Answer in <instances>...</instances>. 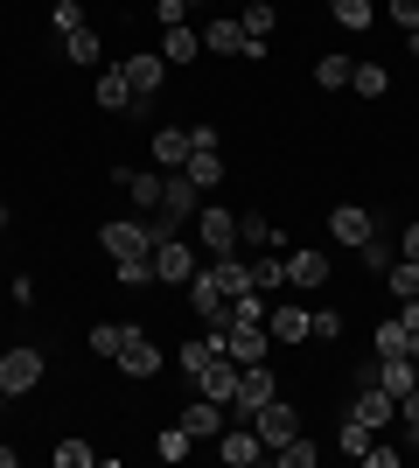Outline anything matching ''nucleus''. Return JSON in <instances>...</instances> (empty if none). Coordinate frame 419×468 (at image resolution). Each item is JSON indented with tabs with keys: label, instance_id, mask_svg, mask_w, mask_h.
Returning a JSON list of instances; mask_svg holds the SVG:
<instances>
[{
	"label": "nucleus",
	"instance_id": "f257e3e1",
	"mask_svg": "<svg viewBox=\"0 0 419 468\" xmlns=\"http://www.w3.org/2000/svg\"><path fill=\"white\" fill-rule=\"evenodd\" d=\"M126 84H133V112H154L161 84H168V57H120Z\"/></svg>",
	"mask_w": 419,
	"mask_h": 468
},
{
	"label": "nucleus",
	"instance_id": "f03ea898",
	"mask_svg": "<svg viewBox=\"0 0 419 468\" xmlns=\"http://www.w3.org/2000/svg\"><path fill=\"white\" fill-rule=\"evenodd\" d=\"M99 245L112 259H154V224H133V217H112L99 231Z\"/></svg>",
	"mask_w": 419,
	"mask_h": 468
},
{
	"label": "nucleus",
	"instance_id": "7ed1b4c3",
	"mask_svg": "<svg viewBox=\"0 0 419 468\" xmlns=\"http://www.w3.org/2000/svg\"><path fill=\"white\" fill-rule=\"evenodd\" d=\"M196 238H203V252H210V259H231V252H238V217L217 210V203H203V210H196Z\"/></svg>",
	"mask_w": 419,
	"mask_h": 468
},
{
	"label": "nucleus",
	"instance_id": "20e7f679",
	"mask_svg": "<svg viewBox=\"0 0 419 468\" xmlns=\"http://www.w3.org/2000/svg\"><path fill=\"white\" fill-rule=\"evenodd\" d=\"M42 385V350L15 343V350H0V391L15 399V391H36Z\"/></svg>",
	"mask_w": 419,
	"mask_h": 468
},
{
	"label": "nucleus",
	"instance_id": "39448f33",
	"mask_svg": "<svg viewBox=\"0 0 419 468\" xmlns=\"http://www.w3.org/2000/svg\"><path fill=\"white\" fill-rule=\"evenodd\" d=\"M196 210H203V189L189 176H161V217H168V224H196Z\"/></svg>",
	"mask_w": 419,
	"mask_h": 468
},
{
	"label": "nucleus",
	"instance_id": "423d86ee",
	"mask_svg": "<svg viewBox=\"0 0 419 468\" xmlns=\"http://www.w3.org/2000/svg\"><path fill=\"white\" fill-rule=\"evenodd\" d=\"M252 433H259V441H266V454H273L279 441H294V433H300V412L287 406V399H266V406L252 412Z\"/></svg>",
	"mask_w": 419,
	"mask_h": 468
},
{
	"label": "nucleus",
	"instance_id": "0eeeda50",
	"mask_svg": "<svg viewBox=\"0 0 419 468\" xmlns=\"http://www.w3.org/2000/svg\"><path fill=\"white\" fill-rule=\"evenodd\" d=\"M266 399H279V378L266 371V364H245V371H238V399H231V412H238V420H252Z\"/></svg>",
	"mask_w": 419,
	"mask_h": 468
},
{
	"label": "nucleus",
	"instance_id": "6e6552de",
	"mask_svg": "<svg viewBox=\"0 0 419 468\" xmlns=\"http://www.w3.org/2000/svg\"><path fill=\"white\" fill-rule=\"evenodd\" d=\"M329 231H336V245H350V252H357V245H371V238H378V217L363 210V203H336V210H329Z\"/></svg>",
	"mask_w": 419,
	"mask_h": 468
},
{
	"label": "nucleus",
	"instance_id": "1a4fd4ad",
	"mask_svg": "<svg viewBox=\"0 0 419 468\" xmlns=\"http://www.w3.org/2000/svg\"><path fill=\"white\" fill-rule=\"evenodd\" d=\"M189 301H196V314L210 322V329H224V322H231V293L217 287V273H210V266H196V280H189Z\"/></svg>",
	"mask_w": 419,
	"mask_h": 468
},
{
	"label": "nucleus",
	"instance_id": "9d476101",
	"mask_svg": "<svg viewBox=\"0 0 419 468\" xmlns=\"http://www.w3.org/2000/svg\"><path fill=\"white\" fill-rule=\"evenodd\" d=\"M126 378H161V350H154V335L147 329H126V343H120V356H112Z\"/></svg>",
	"mask_w": 419,
	"mask_h": 468
},
{
	"label": "nucleus",
	"instance_id": "9b49d317",
	"mask_svg": "<svg viewBox=\"0 0 419 468\" xmlns=\"http://www.w3.org/2000/svg\"><path fill=\"white\" fill-rule=\"evenodd\" d=\"M350 420H363V427H371V433H384V427H392V420H399V399H392V391H384L378 378H371V385L357 391V406H350Z\"/></svg>",
	"mask_w": 419,
	"mask_h": 468
},
{
	"label": "nucleus",
	"instance_id": "f8f14e48",
	"mask_svg": "<svg viewBox=\"0 0 419 468\" xmlns=\"http://www.w3.org/2000/svg\"><path fill=\"white\" fill-rule=\"evenodd\" d=\"M154 280H196V245L168 231V238L154 245Z\"/></svg>",
	"mask_w": 419,
	"mask_h": 468
},
{
	"label": "nucleus",
	"instance_id": "ddd939ff",
	"mask_svg": "<svg viewBox=\"0 0 419 468\" xmlns=\"http://www.w3.org/2000/svg\"><path fill=\"white\" fill-rule=\"evenodd\" d=\"M266 343H273L266 322H231V329H224V356H231V364H266Z\"/></svg>",
	"mask_w": 419,
	"mask_h": 468
},
{
	"label": "nucleus",
	"instance_id": "4468645a",
	"mask_svg": "<svg viewBox=\"0 0 419 468\" xmlns=\"http://www.w3.org/2000/svg\"><path fill=\"white\" fill-rule=\"evenodd\" d=\"M238 371H245V364H231V356L217 350V356L196 371V391H203V399H217V406H231V399H238Z\"/></svg>",
	"mask_w": 419,
	"mask_h": 468
},
{
	"label": "nucleus",
	"instance_id": "2eb2a0df",
	"mask_svg": "<svg viewBox=\"0 0 419 468\" xmlns=\"http://www.w3.org/2000/svg\"><path fill=\"white\" fill-rule=\"evenodd\" d=\"M217 454H224L231 468H252V462L266 454V441L252 433V420H238V427H224V433H217Z\"/></svg>",
	"mask_w": 419,
	"mask_h": 468
},
{
	"label": "nucleus",
	"instance_id": "dca6fc26",
	"mask_svg": "<svg viewBox=\"0 0 419 468\" xmlns=\"http://www.w3.org/2000/svg\"><path fill=\"white\" fill-rule=\"evenodd\" d=\"M182 427L196 433V441H210V448H217V433L231 427V406H217V399H203V391H196V406L182 412Z\"/></svg>",
	"mask_w": 419,
	"mask_h": 468
},
{
	"label": "nucleus",
	"instance_id": "f3484780",
	"mask_svg": "<svg viewBox=\"0 0 419 468\" xmlns=\"http://www.w3.org/2000/svg\"><path fill=\"white\" fill-rule=\"evenodd\" d=\"M189 154H196V133H189V126H161L154 133V161L161 168H182Z\"/></svg>",
	"mask_w": 419,
	"mask_h": 468
},
{
	"label": "nucleus",
	"instance_id": "a211bd4d",
	"mask_svg": "<svg viewBox=\"0 0 419 468\" xmlns=\"http://www.w3.org/2000/svg\"><path fill=\"white\" fill-rule=\"evenodd\" d=\"M161 57H168V63H196L203 57V36L189 28V21H175V28H161Z\"/></svg>",
	"mask_w": 419,
	"mask_h": 468
},
{
	"label": "nucleus",
	"instance_id": "6ab92c4d",
	"mask_svg": "<svg viewBox=\"0 0 419 468\" xmlns=\"http://www.w3.org/2000/svg\"><path fill=\"white\" fill-rule=\"evenodd\" d=\"M99 105H105V112H133V84H126L120 63H105V70H99Z\"/></svg>",
	"mask_w": 419,
	"mask_h": 468
},
{
	"label": "nucleus",
	"instance_id": "aec40b11",
	"mask_svg": "<svg viewBox=\"0 0 419 468\" xmlns=\"http://www.w3.org/2000/svg\"><path fill=\"white\" fill-rule=\"evenodd\" d=\"M210 273H217V287L231 293V301L252 293V259H238V252H231V259H210Z\"/></svg>",
	"mask_w": 419,
	"mask_h": 468
},
{
	"label": "nucleus",
	"instance_id": "412c9836",
	"mask_svg": "<svg viewBox=\"0 0 419 468\" xmlns=\"http://www.w3.org/2000/svg\"><path fill=\"white\" fill-rule=\"evenodd\" d=\"M266 329H273V343H308V308H294V301H287V308L266 314Z\"/></svg>",
	"mask_w": 419,
	"mask_h": 468
},
{
	"label": "nucleus",
	"instance_id": "4be33fe9",
	"mask_svg": "<svg viewBox=\"0 0 419 468\" xmlns=\"http://www.w3.org/2000/svg\"><path fill=\"white\" fill-rule=\"evenodd\" d=\"M321 280H329L321 252H287V287H321Z\"/></svg>",
	"mask_w": 419,
	"mask_h": 468
},
{
	"label": "nucleus",
	"instance_id": "5701e85b",
	"mask_svg": "<svg viewBox=\"0 0 419 468\" xmlns=\"http://www.w3.org/2000/svg\"><path fill=\"white\" fill-rule=\"evenodd\" d=\"M378 385L399 399V391H413V385H419V364H413V356H378Z\"/></svg>",
	"mask_w": 419,
	"mask_h": 468
},
{
	"label": "nucleus",
	"instance_id": "b1692460",
	"mask_svg": "<svg viewBox=\"0 0 419 468\" xmlns=\"http://www.w3.org/2000/svg\"><path fill=\"white\" fill-rule=\"evenodd\" d=\"M182 176L196 182V189H217V182H224V161H217V147H196V154L182 161Z\"/></svg>",
	"mask_w": 419,
	"mask_h": 468
},
{
	"label": "nucleus",
	"instance_id": "393cba45",
	"mask_svg": "<svg viewBox=\"0 0 419 468\" xmlns=\"http://www.w3.org/2000/svg\"><path fill=\"white\" fill-rule=\"evenodd\" d=\"M238 252H273V224H266V210L238 217Z\"/></svg>",
	"mask_w": 419,
	"mask_h": 468
},
{
	"label": "nucleus",
	"instance_id": "a878e982",
	"mask_svg": "<svg viewBox=\"0 0 419 468\" xmlns=\"http://www.w3.org/2000/svg\"><path fill=\"white\" fill-rule=\"evenodd\" d=\"M203 49H217V57H245V28H238V21H210V28H203Z\"/></svg>",
	"mask_w": 419,
	"mask_h": 468
},
{
	"label": "nucleus",
	"instance_id": "bb28decb",
	"mask_svg": "<svg viewBox=\"0 0 419 468\" xmlns=\"http://www.w3.org/2000/svg\"><path fill=\"white\" fill-rule=\"evenodd\" d=\"M350 91L357 98H384L392 91V70H384V63H357V70H350Z\"/></svg>",
	"mask_w": 419,
	"mask_h": 468
},
{
	"label": "nucleus",
	"instance_id": "cd10ccee",
	"mask_svg": "<svg viewBox=\"0 0 419 468\" xmlns=\"http://www.w3.org/2000/svg\"><path fill=\"white\" fill-rule=\"evenodd\" d=\"M273 462H279V468H315L321 448L308 441V433H294V441H279V448H273Z\"/></svg>",
	"mask_w": 419,
	"mask_h": 468
},
{
	"label": "nucleus",
	"instance_id": "c85d7f7f",
	"mask_svg": "<svg viewBox=\"0 0 419 468\" xmlns=\"http://www.w3.org/2000/svg\"><path fill=\"white\" fill-rule=\"evenodd\" d=\"M252 287H259V293L287 287V259H279V252H252Z\"/></svg>",
	"mask_w": 419,
	"mask_h": 468
},
{
	"label": "nucleus",
	"instance_id": "c756f323",
	"mask_svg": "<svg viewBox=\"0 0 419 468\" xmlns=\"http://www.w3.org/2000/svg\"><path fill=\"white\" fill-rule=\"evenodd\" d=\"M63 57H70V63H99L105 57V49H99V28H91V21L70 28V36H63Z\"/></svg>",
	"mask_w": 419,
	"mask_h": 468
},
{
	"label": "nucleus",
	"instance_id": "7c9ffc66",
	"mask_svg": "<svg viewBox=\"0 0 419 468\" xmlns=\"http://www.w3.org/2000/svg\"><path fill=\"white\" fill-rule=\"evenodd\" d=\"M384 287L399 293V301H413L419 293V259H392V266H384Z\"/></svg>",
	"mask_w": 419,
	"mask_h": 468
},
{
	"label": "nucleus",
	"instance_id": "2f4dec72",
	"mask_svg": "<svg viewBox=\"0 0 419 468\" xmlns=\"http://www.w3.org/2000/svg\"><path fill=\"white\" fill-rule=\"evenodd\" d=\"M238 28H245V42H266V36H273V7H266V0H245Z\"/></svg>",
	"mask_w": 419,
	"mask_h": 468
},
{
	"label": "nucleus",
	"instance_id": "473e14b6",
	"mask_svg": "<svg viewBox=\"0 0 419 468\" xmlns=\"http://www.w3.org/2000/svg\"><path fill=\"white\" fill-rule=\"evenodd\" d=\"M350 70H357L350 57H321L315 63V84H321V91H350Z\"/></svg>",
	"mask_w": 419,
	"mask_h": 468
},
{
	"label": "nucleus",
	"instance_id": "72a5a7b5",
	"mask_svg": "<svg viewBox=\"0 0 419 468\" xmlns=\"http://www.w3.org/2000/svg\"><path fill=\"white\" fill-rule=\"evenodd\" d=\"M329 7H336L342 28H371L378 21V0H329Z\"/></svg>",
	"mask_w": 419,
	"mask_h": 468
},
{
	"label": "nucleus",
	"instance_id": "f704fd0d",
	"mask_svg": "<svg viewBox=\"0 0 419 468\" xmlns=\"http://www.w3.org/2000/svg\"><path fill=\"white\" fill-rule=\"evenodd\" d=\"M126 329H133V322H99V329H91V356H120Z\"/></svg>",
	"mask_w": 419,
	"mask_h": 468
},
{
	"label": "nucleus",
	"instance_id": "c9c22d12",
	"mask_svg": "<svg viewBox=\"0 0 419 468\" xmlns=\"http://www.w3.org/2000/svg\"><path fill=\"white\" fill-rule=\"evenodd\" d=\"M154 448H161V462H182V454L196 448V433H189V427H168V433L154 441Z\"/></svg>",
	"mask_w": 419,
	"mask_h": 468
},
{
	"label": "nucleus",
	"instance_id": "e433bc0d",
	"mask_svg": "<svg viewBox=\"0 0 419 468\" xmlns=\"http://www.w3.org/2000/svg\"><path fill=\"white\" fill-rule=\"evenodd\" d=\"M336 441H342V454H357V462H363V448H371L378 433L363 427V420H342V433H336Z\"/></svg>",
	"mask_w": 419,
	"mask_h": 468
},
{
	"label": "nucleus",
	"instance_id": "4c0bfd02",
	"mask_svg": "<svg viewBox=\"0 0 419 468\" xmlns=\"http://www.w3.org/2000/svg\"><path fill=\"white\" fill-rule=\"evenodd\" d=\"M315 335H321V343H336V335H342V314L336 308H315V314H308V343H315Z\"/></svg>",
	"mask_w": 419,
	"mask_h": 468
},
{
	"label": "nucleus",
	"instance_id": "58836bf2",
	"mask_svg": "<svg viewBox=\"0 0 419 468\" xmlns=\"http://www.w3.org/2000/svg\"><path fill=\"white\" fill-rule=\"evenodd\" d=\"M357 252H363V266H371V273L384 280V266L399 259V245H384V238H371V245H357Z\"/></svg>",
	"mask_w": 419,
	"mask_h": 468
},
{
	"label": "nucleus",
	"instance_id": "ea45409f",
	"mask_svg": "<svg viewBox=\"0 0 419 468\" xmlns=\"http://www.w3.org/2000/svg\"><path fill=\"white\" fill-rule=\"evenodd\" d=\"M120 266V287H147L154 280V259H112Z\"/></svg>",
	"mask_w": 419,
	"mask_h": 468
},
{
	"label": "nucleus",
	"instance_id": "a19ab883",
	"mask_svg": "<svg viewBox=\"0 0 419 468\" xmlns=\"http://www.w3.org/2000/svg\"><path fill=\"white\" fill-rule=\"evenodd\" d=\"M231 322H266V301H259V287L231 301ZM231 322H224V329H231Z\"/></svg>",
	"mask_w": 419,
	"mask_h": 468
},
{
	"label": "nucleus",
	"instance_id": "79ce46f5",
	"mask_svg": "<svg viewBox=\"0 0 419 468\" xmlns=\"http://www.w3.org/2000/svg\"><path fill=\"white\" fill-rule=\"evenodd\" d=\"M99 454H91V441H63L57 448V468H91Z\"/></svg>",
	"mask_w": 419,
	"mask_h": 468
},
{
	"label": "nucleus",
	"instance_id": "37998d69",
	"mask_svg": "<svg viewBox=\"0 0 419 468\" xmlns=\"http://www.w3.org/2000/svg\"><path fill=\"white\" fill-rule=\"evenodd\" d=\"M378 356H405V322H378Z\"/></svg>",
	"mask_w": 419,
	"mask_h": 468
},
{
	"label": "nucleus",
	"instance_id": "c03bdc74",
	"mask_svg": "<svg viewBox=\"0 0 419 468\" xmlns=\"http://www.w3.org/2000/svg\"><path fill=\"white\" fill-rule=\"evenodd\" d=\"M57 28L70 36V28H84V0H57Z\"/></svg>",
	"mask_w": 419,
	"mask_h": 468
},
{
	"label": "nucleus",
	"instance_id": "a18cd8bd",
	"mask_svg": "<svg viewBox=\"0 0 419 468\" xmlns=\"http://www.w3.org/2000/svg\"><path fill=\"white\" fill-rule=\"evenodd\" d=\"M363 462H371V468H399V448H384V441H371V448H363Z\"/></svg>",
	"mask_w": 419,
	"mask_h": 468
},
{
	"label": "nucleus",
	"instance_id": "49530a36",
	"mask_svg": "<svg viewBox=\"0 0 419 468\" xmlns=\"http://www.w3.org/2000/svg\"><path fill=\"white\" fill-rule=\"evenodd\" d=\"M392 21H399V28H419V0H392Z\"/></svg>",
	"mask_w": 419,
	"mask_h": 468
},
{
	"label": "nucleus",
	"instance_id": "de8ad7c7",
	"mask_svg": "<svg viewBox=\"0 0 419 468\" xmlns=\"http://www.w3.org/2000/svg\"><path fill=\"white\" fill-rule=\"evenodd\" d=\"M399 259H419V224H405V231H399Z\"/></svg>",
	"mask_w": 419,
	"mask_h": 468
},
{
	"label": "nucleus",
	"instance_id": "09e8293b",
	"mask_svg": "<svg viewBox=\"0 0 419 468\" xmlns=\"http://www.w3.org/2000/svg\"><path fill=\"white\" fill-rule=\"evenodd\" d=\"M399 322H405V335L419 329V293H413V301H399Z\"/></svg>",
	"mask_w": 419,
	"mask_h": 468
},
{
	"label": "nucleus",
	"instance_id": "8fccbe9b",
	"mask_svg": "<svg viewBox=\"0 0 419 468\" xmlns=\"http://www.w3.org/2000/svg\"><path fill=\"white\" fill-rule=\"evenodd\" d=\"M405 356H413V364H419V329H413V335H405Z\"/></svg>",
	"mask_w": 419,
	"mask_h": 468
},
{
	"label": "nucleus",
	"instance_id": "3c124183",
	"mask_svg": "<svg viewBox=\"0 0 419 468\" xmlns=\"http://www.w3.org/2000/svg\"><path fill=\"white\" fill-rule=\"evenodd\" d=\"M0 468H15V448H0Z\"/></svg>",
	"mask_w": 419,
	"mask_h": 468
},
{
	"label": "nucleus",
	"instance_id": "603ef678",
	"mask_svg": "<svg viewBox=\"0 0 419 468\" xmlns=\"http://www.w3.org/2000/svg\"><path fill=\"white\" fill-rule=\"evenodd\" d=\"M405 42H413V57H419V28H405Z\"/></svg>",
	"mask_w": 419,
	"mask_h": 468
},
{
	"label": "nucleus",
	"instance_id": "864d4df0",
	"mask_svg": "<svg viewBox=\"0 0 419 468\" xmlns=\"http://www.w3.org/2000/svg\"><path fill=\"white\" fill-rule=\"evenodd\" d=\"M0 412H7V391H0Z\"/></svg>",
	"mask_w": 419,
	"mask_h": 468
},
{
	"label": "nucleus",
	"instance_id": "5fc2aeb1",
	"mask_svg": "<svg viewBox=\"0 0 419 468\" xmlns=\"http://www.w3.org/2000/svg\"><path fill=\"white\" fill-rule=\"evenodd\" d=\"M182 7H196V0H182Z\"/></svg>",
	"mask_w": 419,
	"mask_h": 468
},
{
	"label": "nucleus",
	"instance_id": "6e6d98bb",
	"mask_svg": "<svg viewBox=\"0 0 419 468\" xmlns=\"http://www.w3.org/2000/svg\"><path fill=\"white\" fill-rule=\"evenodd\" d=\"M154 7H161V0H154Z\"/></svg>",
	"mask_w": 419,
	"mask_h": 468
}]
</instances>
